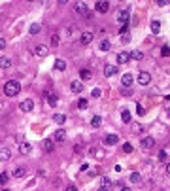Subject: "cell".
Returning a JSON list of instances; mask_svg holds the SVG:
<instances>
[{"label":"cell","mask_w":170,"mask_h":191,"mask_svg":"<svg viewBox=\"0 0 170 191\" xmlns=\"http://www.w3.org/2000/svg\"><path fill=\"white\" fill-rule=\"evenodd\" d=\"M19 91H21V83L17 80L6 82V85H4V95L6 97H15V95H19Z\"/></svg>","instance_id":"obj_1"},{"label":"cell","mask_w":170,"mask_h":191,"mask_svg":"<svg viewBox=\"0 0 170 191\" xmlns=\"http://www.w3.org/2000/svg\"><path fill=\"white\" fill-rule=\"evenodd\" d=\"M117 21H119L121 27H129V10H119Z\"/></svg>","instance_id":"obj_2"},{"label":"cell","mask_w":170,"mask_h":191,"mask_svg":"<svg viewBox=\"0 0 170 191\" xmlns=\"http://www.w3.org/2000/svg\"><path fill=\"white\" fill-rule=\"evenodd\" d=\"M19 108H21V112H32V108H34V100H30V98L21 100Z\"/></svg>","instance_id":"obj_3"},{"label":"cell","mask_w":170,"mask_h":191,"mask_svg":"<svg viewBox=\"0 0 170 191\" xmlns=\"http://www.w3.org/2000/svg\"><path fill=\"white\" fill-rule=\"evenodd\" d=\"M47 53H49L47 46H43V44H38V46H34V55H38V57H45Z\"/></svg>","instance_id":"obj_4"},{"label":"cell","mask_w":170,"mask_h":191,"mask_svg":"<svg viewBox=\"0 0 170 191\" xmlns=\"http://www.w3.org/2000/svg\"><path fill=\"white\" fill-rule=\"evenodd\" d=\"M95 10H96V12H100V13H106L108 10H110V4L104 2V0H98V2L95 4Z\"/></svg>","instance_id":"obj_5"},{"label":"cell","mask_w":170,"mask_h":191,"mask_svg":"<svg viewBox=\"0 0 170 191\" xmlns=\"http://www.w3.org/2000/svg\"><path fill=\"white\" fill-rule=\"evenodd\" d=\"M132 83H134V76H132V74H123V76H121V85L130 87Z\"/></svg>","instance_id":"obj_6"},{"label":"cell","mask_w":170,"mask_h":191,"mask_svg":"<svg viewBox=\"0 0 170 191\" xmlns=\"http://www.w3.org/2000/svg\"><path fill=\"white\" fill-rule=\"evenodd\" d=\"M140 146H142L144 150H149V148H153V146H155V140H153L151 136H145V138H142Z\"/></svg>","instance_id":"obj_7"},{"label":"cell","mask_w":170,"mask_h":191,"mask_svg":"<svg viewBox=\"0 0 170 191\" xmlns=\"http://www.w3.org/2000/svg\"><path fill=\"white\" fill-rule=\"evenodd\" d=\"M149 82H151V76L147 74V72H140V74H138V83H140V85H147Z\"/></svg>","instance_id":"obj_8"},{"label":"cell","mask_w":170,"mask_h":191,"mask_svg":"<svg viewBox=\"0 0 170 191\" xmlns=\"http://www.w3.org/2000/svg\"><path fill=\"white\" fill-rule=\"evenodd\" d=\"M79 42H81L83 46H89V44L93 42V34H91V32H81V36H79Z\"/></svg>","instance_id":"obj_9"},{"label":"cell","mask_w":170,"mask_h":191,"mask_svg":"<svg viewBox=\"0 0 170 191\" xmlns=\"http://www.w3.org/2000/svg\"><path fill=\"white\" fill-rule=\"evenodd\" d=\"M74 10H76L79 15H87V4H83V2H76L74 4Z\"/></svg>","instance_id":"obj_10"},{"label":"cell","mask_w":170,"mask_h":191,"mask_svg":"<svg viewBox=\"0 0 170 191\" xmlns=\"http://www.w3.org/2000/svg\"><path fill=\"white\" fill-rule=\"evenodd\" d=\"M53 140H55V142H64V140H66V131H62V129L55 131V134H53Z\"/></svg>","instance_id":"obj_11"},{"label":"cell","mask_w":170,"mask_h":191,"mask_svg":"<svg viewBox=\"0 0 170 191\" xmlns=\"http://www.w3.org/2000/svg\"><path fill=\"white\" fill-rule=\"evenodd\" d=\"M119 142V138L115 136V134H106V136H104V144L106 146H115Z\"/></svg>","instance_id":"obj_12"},{"label":"cell","mask_w":170,"mask_h":191,"mask_svg":"<svg viewBox=\"0 0 170 191\" xmlns=\"http://www.w3.org/2000/svg\"><path fill=\"white\" fill-rule=\"evenodd\" d=\"M53 68H55V70H59V72H64V70H66V63H64L62 59H55Z\"/></svg>","instance_id":"obj_13"},{"label":"cell","mask_w":170,"mask_h":191,"mask_svg":"<svg viewBox=\"0 0 170 191\" xmlns=\"http://www.w3.org/2000/svg\"><path fill=\"white\" fill-rule=\"evenodd\" d=\"M129 61H130V57H129V53H127V51L117 53V64H125V63H129Z\"/></svg>","instance_id":"obj_14"},{"label":"cell","mask_w":170,"mask_h":191,"mask_svg":"<svg viewBox=\"0 0 170 191\" xmlns=\"http://www.w3.org/2000/svg\"><path fill=\"white\" fill-rule=\"evenodd\" d=\"M32 151V146L28 144V142H23L21 146H19V153H23V155H28Z\"/></svg>","instance_id":"obj_15"},{"label":"cell","mask_w":170,"mask_h":191,"mask_svg":"<svg viewBox=\"0 0 170 191\" xmlns=\"http://www.w3.org/2000/svg\"><path fill=\"white\" fill-rule=\"evenodd\" d=\"M70 91H72V93H81V91H83L81 82H76V80H74V82L70 83Z\"/></svg>","instance_id":"obj_16"},{"label":"cell","mask_w":170,"mask_h":191,"mask_svg":"<svg viewBox=\"0 0 170 191\" xmlns=\"http://www.w3.org/2000/svg\"><path fill=\"white\" fill-rule=\"evenodd\" d=\"M113 74H117V66L106 64V66H104V76H113Z\"/></svg>","instance_id":"obj_17"},{"label":"cell","mask_w":170,"mask_h":191,"mask_svg":"<svg viewBox=\"0 0 170 191\" xmlns=\"http://www.w3.org/2000/svg\"><path fill=\"white\" fill-rule=\"evenodd\" d=\"M9 157H11V151L8 148H2L0 150V161H9Z\"/></svg>","instance_id":"obj_18"},{"label":"cell","mask_w":170,"mask_h":191,"mask_svg":"<svg viewBox=\"0 0 170 191\" xmlns=\"http://www.w3.org/2000/svg\"><path fill=\"white\" fill-rule=\"evenodd\" d=\"M45 97H47V104L55 108L57 106V95H51L49 91H45Z\"/></svg>","instance_id":"obj_19"},{"label":"cell","mask_w":170,"mask_h":191,"mask_svg":"<svg viewBox=\"0 0 170 191\" xmlns=\"http://www.w3.org/2000/svg\"><path fill=\"white\" fill-rule=\"evenodd\" d=\"M42 148H43V151H51L53 150V138H45L43 144H42Z\"/></svg>","instance_id":"obj_20"},{"label":"cell","mask_w":170,"mask_h":191,"mask_svg":"<svg viewBox=\"0 0 170 191\" xmlns=\"http://www.w3.org/2000/svg\"><path fill=\"white\" fill-rule=\"evenodd\" d=\"M129 57H130L132 61H142V59H144V53H142V51H136V49H134L132 53H129Z\"/></svg>","instance_id":"obj_21"},{"label":"cell","mask_w":170,"mask_h":191,"mask_svg":"<svg viewBox=\"0 0 170 191\" xmlns=\"http://www.w3.org/2000/svg\"><path fill=\"white\" fill-rule=\"evenodd\" d=\"M25 174H27V168H25V166H17L15 170H13V176H15V178H23Z\"/></svg>","instance_id":"obj_22"},{"label":"cell","mask_w":170,"mask_h":191,"mask_svg":"<svg viewBox=\"0 0 170 191\" xmlns=\"http://www.w3.org/2000/svg\"><path fill=\"white\" fill-rule=\"evenodd\" d=\"M11 66V61L8 59V57H0V68H4V70H8Z\"/></svg>","instance_id":"obj_23"},{"label":"cell","mask_w":170,"mask_h":191,"mask_svg":"<svg viewBox=\"0 0 170 191\" xmlns=\"http://www.w3.org/2000/svg\"><path fill=\"white\" fill-rule=\"evenodd\" d=\"M91 155H93L95 159H102V157H104V151H102L100 148H93L91 150Z\"/></svg>","instance_id":"obj_24"},{"label":"cell","mask_w":170,"mask_h":191,"mask_svg":"<svg viewBox=\"0 0 170 191\" xmlns=\"http://www.w3.org/2000/svg\"><path fill=\"white\" fill-rule=\"evenodd\" d=\"M151 32H153V34H159V32H161V23H159L157 19L151 21Z\"/></svg>","instance_id":"obj_25"},{"label":"cell","mask_w":170,"mask_h":191,"mask_svg":"<svg viewBox=\"0 0 170 191\" xmlns=\"http://www.w3.org/2000/svg\"><path fill=\"white\" fill-rule=\"evenodd\" d=\"M79 76H81V80H91V76H93V74H91L89 68H81V70H79Z\"/></svg>","instance_id":"obj_26"},{"label":"cell","mask_w":170,"mask_h":191,"mask_svg":"<svg viewBox=\"0 0 170 191\" xmlns=\"http://www.w3.org/2000/svg\"><path fill=\"white\" fill-rule=\"evenodd\" d=\"M53 121L59 123V125H62V123L66 121V116H64V114H55V116H53Z\"/></svg>","instance_id":"obj_27"},{"label":"cell","mask_w":170,"mask_h":191,"mask_svg":"<svg viewBox=\"0 0 170 191\" xmlns=\"http://www.w3.org/2000/svg\"><path fill=\"white\" fill-rule=\"evenodd\" d=\"M40 29H42V27H40L38 23H32V25L28 27V34H38V32H40Z\"/></svg>","instance_id":"obj_28"},{"label":"cell","mask_w":170,"mask_h":191,"mask_svg":"<svg viewBox=\"0 0 170 191\" xmlns=\"http://www.w3.org/2000/svg\"><path fill=\"white\" fill-rule=\"evenodd\" d=\"M121 119H123L125 123H130V112H129V110H123V112H121Z\"/></svg>","instance_id":"obj_29"},{"label":"cell","mask_w":170,"mask_h":191,"mask_svg":"<svg viewBox=\"0 0 170 191\" xmlns=\"http://www.w3.org/2000/svg\"><path fill=\"white\" fill-rule=\"evenodd\" d=\"M87 106H89V100H87V98H79L77 108H79V110H87Z\"/></svg>","instance_id":"obj_30"},{"label":"cell","mask_w":170,"mask_h":191,"mask_svg":"<svg viewBox=\"0 0 170 191\" xmlns=\"http://www.w3.org/2000/svg\"><path fill=\"white\" fill-rule=\"evenodd\" d=\"M100 123H102V117H100V116H93V119H91V125H93V127H100Z\"/></svg>","instance_id":"obj_31"},{"label":"cell","mask_w":170,"mask_h":191,"mask_svg":"<svg viewBox=\"0 0 170 191\" xmlns=\"http://www.w3.org/2000/svg\"><path fill=\"white\" fill-rule=\"evenodd\" d=\"M130 131H132L134 134H138V132H142V125H140V123H132V125H130Z\"/></svg>","instance_id":"obj_32"},{"label":"cell","mask_w":170,"mask_h":191,"mask_svg":"<svg viewBox=\"0 0 170 191\" xmlns=\"http://www.w3.org/2000/svg\"><path fill=\"white\" fill-rule=\"evenodd\" d=\"M132 150H134V148H132L130 142H125V144H123V151H125V153H132Z\"/></svg>","instance_id":"obj_33"},{"label":"cell","mask_w":170,"mask_h":191,"mask_svg":"<svg viewBox=\"0 0 170 191\" xmlns=\"http://www.w3.org/2000/svg\"><path fill=\"white\" fill-rule=\"evenodd\" d=\"M140 180H142V176H140L138 172H132V174H130V182H132V184H138Z\"/></svg>","instance_id":"obj_34"},{"label":"cell","mask_w":170,"mask_h":191,"mask_svg":"<svg viewBox=\"0 0 170 191\" xmlns=\"http://www.w3.org/2000/svg\"><path fill=\"white\" fill-rule=\"evenodd\" d=\"M110 48H111V44H110L108 40H104V42H100V49H102V51H108Z\"/></svg>","instance_id":"obj_35"},{"label":"cell","mask_w":170,"mask_h":191,"mask_svg":"<svg viewBox=\"0 0 170 191\" xmlns=\"http://www.w3.org/2000/svg\"><path fill=\"white\" fill-rule=\"evenodd\" d=\"M166 159H168V153H166L164 150H161V151H159V161H163V163H166Z\"/></svg>","instance_id":"obj_36"},{"label":"cell","mask_w":170,"mask_h":191,"mask_svg":"<svg viewBox=\"0 0 170 191\" xmlns=\"http://www.w3.org/2000/svg\"><path fill=\"white\" fill-rule=\"evenodd\" d=\"M8 180H9V174L8 172H2V174H0V185H4Z\"/></svg>","instance_id":"obj_37"},{"label":"cell","mask_w":170,"mask_h":191,"mask_svg":"<svg viewBox=\"0 0 170 191\" xmlns=\"http://www.w3.org/2000/svg\"><path fill=\"white\" fill-rule=\"evenodd\" d=\"M110 184H111V180H110L108 176H102V185H104V187H108Z\"/></svg>","instance_id":"obj_38"},{"label":"cell","mask_w":170,"mask_h":191,"mask_svg":"<svg viewBox=\"0 0 170 191\" xmlns=\"http://www.w3.org/2000/svg\"><path fill=\"white\" fill-rule=\"evenodd\" d=\"M161 55H164V57H166V55H170V48L168 46H163L161 48Z\"/></svg>","instance_id":"obj_39"},{"label":"cell","mask_w":170,"mask_h":191,"mask_svg":"<svg viewBox=\"0 0 170 191\" xmlns=\"http://www.w3.org/2000/svg\"><path fill=\"white\" fill-rule=\"evenodd\" d=\"M51 46H59V36H57V34L51 36Z\"/></svg>","instance_id":"obj_40"},{"label":"cell","mask_w":170,"mask_h":191,"mask_svg":"<svg viewBox=\"0 0 170 191\" xmlns=\"http://www.w3.org/2000/svg\"><path fill=\"white\" fill-rule=\"evenodd\" d=\"M91 95H93L95 98H98V97L102 95V91H100V89H93V93H91Z\"/></svg>","instance_id":"obj_41"},{"label":"cell","mask_w":170,"mask_h":191,"mask_svg":"<svg viewBox=\"0 0 170 191\" xmlns=\"http://www.w3.org/2000/svg\"><path fill=\"white\" fill-rule=\"evenodd\" d=\"M64 191H79V189H77V187H76V185H68V187H66V189H64Z\"/></svg>","instance_id":"obj_42"},{"label":"cell","mask_w":170,"mask_h":191,"mask_svg":"<svg viewBox=\"0 0 170 191\" xmlns=\"http://www.w3.org/2000/svg\"><path fill=\"white\" fill-rule=\"evenodd\" d=\"M127 30H129V27H121L119 29V32H121V34H125V36H127Z\"/></svg>","instance_id":"obj_43"},{"label":"cell","mask_w":170,"mask_h":191,"mask_svg":"<svg viewBox=\"0 0 170 191\" xmlns=\"http://www.w3.org/2000/svg\"><path fill=\"white\" fill-rule=\"evenodd\" d=\"M4 48H6V40L0 38V49H4Z\"/></svg>","instance_id":"obj_44"},{"label":"cell","mask_w":170,"mask_h":191,"mask_svg":"<svg viewBox=\"0 0 170 191\" xmlns=\"http://www.w3.org/2000/svg\"><path fill=\"white\" fill-rule=\"evenodd\" d=\"M121 93H123V95H130V93H132V91H130V89H129V87H127V89H123V91H121Z\"/></svg>","instance_id":"obj_45"},{"label":"cell","mask_w":170,"mask_h":191,"mask_svg":"<svg viewBox=\"0 0 170 191\" xmlns=\"http://www.w3.org/2000/svg\"><path fill=\"white\" fill-rule=\"evenodd\" d=\"M121 191H132L130 187H121Z\"/></svg>","instance_id":"obj_46"},{"label":"cell","mask_w":170,"mask_h":191,"mask_svg":"<svg viewBox=\"0 0 170 191\" xmlns=\"http://www.w3.org/2000/svg\"><path fill=\"white\" fill-rule=\"evenodd\" d=\"M98 191H108V187H104V185H102V187H100Z\"/></svg>","instance_id":"obj_47"},{"label":"cell","mask_w":170,"mask_h":191,"mask_svg":"<svg viewBox=\"0 0 170 191\" xmlns=\"http://www.w3.org/2000/svg\"><path fill=\"white\" fill-rule=\"evenodd\" d=\"M166 172H168V174H170V163H168V165H166Z\"/></svg>","instance_id":"obj_48"},{"label":"cell","mask_w":170,"mask_h":191,"mask_svg":"<svg viewBox=\"0 0 170 191\" xmlns=\"http://www.w3.org/2000/svg\"><path fill=\"white\" fill-rule=\"evenodd\" d=\"M166 114H168V116H170V106H168V110H166Z\"/></svg>","instance_id":"obj_49"},{"label":"cell","mask_w":170,"mask_h":191,"mask_svg":"<svg viewBox=\"0 0 170 191\" xmlns=\"http://www.w3.org/2000/svg\"><path fill=\"white\" fill-rule=\"evenodd\" d=\"M4 191H9V189H4Z\"/></svg>","instance_id":"obj_50"}]
</instances>
